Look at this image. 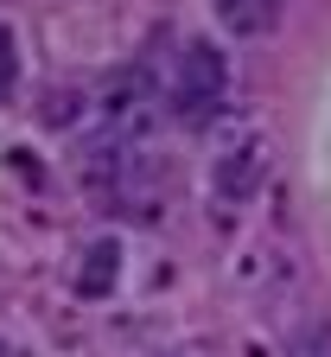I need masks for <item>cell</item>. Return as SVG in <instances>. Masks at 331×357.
I'll list each match as a JSON object with an SVG mask.
<instances>
[{
  "label": "cell",
  "instance_id": "cell-9",
  "mask_svg": "<svg viewBox=\"0 0 331 357\" xmlns=\"http://www.w3.org/2000/svg\"><path fill=\"white\" fill-rule=\"evenodd\" d=\"M0 357H7V344H0Z\"/></svg>",
  "mask_w": 331,
  "mask_h": 357
},
{
  "label": "cell",
  "instance_id": "cell-1",
  "mask_svg": "<svg viewBox=\"0 0 331 357\" xmlns=\"http://www.w3.org/2000/svg\"><path fill=\"white\" fill-rule=\"evenodd\" d=\"M223 89H229V64H223V52H217V45H204V38H192V45L178 52L172 115H178L185 128H204V121L217 115V102H223Z\"/></svg>",
  "mask_w": 331,
  "mask_h": 357
},
{
  "label": "cell",
  "instance_id": "cell-8",
  "mask_svg": "<svg viewBox=\"0 0 331 357\" xmlns=\"http://www.w3.org/2000/svg\"><path fill=\"white\" fill-rule=\"evenodd\" d=\"M293 357H331V326H306L300 344H293Z\"/></svg>",
  "mask_w": 331,
  "mask_h": 357
},
{
  "label": "cell",
  "instance_id": "cell-6",
  "mask_svg": "<svg viewBox=\"0 0 331 357\" xmlns=\"http://www.w3.org/2000/svg\"><path fill=\"white\" fill-rule=\"evenodd\" d=\"M13 77H20V38H13V26H0V96L13 89Z\"/></svg>",
  "mask_w": 331,
  "mask_h": 357
},
{
  "label": "cell",
  "instance_id": "cell-4",
  "mask_svg": "<svg viewBox=\"0 0 331 357\" xmlns=\"http://www.w3.org/2000/svg\"><path fill=\"white\" fill-rule=\"evenodd\" d=\"M255 178H261V147L249 141V147H236V153L223 160L217 192H223V198H249V192H255Z\"/></svg>",
  "mask_w": 331,
  "mask_h": 357
},
{
  "label": "cell",
  "instance_id": "cell-5",
  "mask_svg": "<svg viewBox=\"0 0 331 357\" xmlns=\"http://www.w3.org/2000/svg\"><path fill=\"white\" fill-rule=\"evenodd\" d=\"M115 275H121V249H115V243H96V249L83 255V275H77V294L102 300V294L115 287Z\"/></svg>",
  "mask_w": 331,
  "mask_h": 357
},
{
  "label": "cell",
  "instance_id": "cell-7",
  "mask_svg": "<svg viewBox=\"0 0 331 357\" xmlns=\"http://www.w3.org/2000/svg\"><path fill=\"white\" fill-rule=\"evenodd\" d=\"M70 115H77V89H45V121L58 128V121H70Z\"/></svg>",
  "mask_w": 331,
  "mask_h": 357
},
{
  "label": "cell",
  "instance_id": "cell-3",
  "mask_svg": "<svg viewBox=\"0 0 331 357\" xmlns=\"http://www.w3.org/2000/svg\"><path fill=\"white\" fill-rule=\"evenodd\" d=\"M210 7H217V26L236 38H255L280 20V0H210Z\"/></svg>",
  "mask_w": 331,
  "mask_h": 357
},
{
  "label": "cell",
  "instance_id": "cell-2",
  "mask_svg": "<svg viewBox=\"0 0 331 357\" xmlns=\"http://www.w3.org/2000/svg\"><path fill=\"white\" fill-rule=\"evenodd\" d=\"M109 128H115V141H121V134H140V128H147L153 121V77L147 70H121L115 83H109Z\"/></svg>",
  "mask_w": 331,
  "mask_h": 357
}]
</instances>
